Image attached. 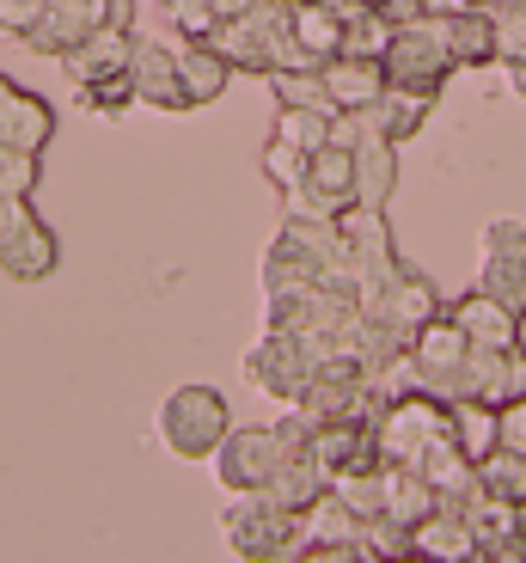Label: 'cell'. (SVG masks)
Returning <instances> with one entry per match:
<instances>
[{
  "instance_id": "obj_1",
  "label": "cell",
  "mask_w": 526,
  "mask_h": 563,
  "mask_svg": "<svg viewBox=\"0 0 526 563\" xmlns=\"http://www.w3.org/2000/svg\"><path fill=\"white\" fill-rule=\"evenodd\" d=\"M306 441H313L306 410H294L282 422H239V429H227V441L214 448L209 465H214V478H221V490L245 496V490H264L288 453H306Z\"/></svg>"
},
{
  "instance_id": "obj_2",
  "label": "cell",
  "mask_w": 526,
  "mask_h": 563,
  "mask_svg": "<svg viewBox=\"0 0 526 563\" xmlns=\"http://www.w3.org/2000/svg\"><path fill=\"white\" fill-rule=\"evenodd\" d=\"M239 367H245V380H251L264 398H276V405H300L306 386H313V374H318V350L300 338V331L264 324V338L245 350Z\"/></svg>"
},
{
  "instance_id": "obj_3",
  "label": "cell",
  "mask_w": 526,
  "mask_h": 563,
  "mask_svg": "<svg viewBox=\"0 0 526 563\" xmlns=\"http://www.w3.org/2000/svg\"><path fill=\"white\" fill-rule=\"evenodd\" d=\"M233 410L214 386H178L159 405V441H166L178 460H214V448L227 441Z\"/></svg>"
},
{
  "instance_id": "obj_4",
  "label": "cell",
  "mask_w": 526,
  "mask_h": 563,
  "mask_svg": "<svg viewBox=\"0 0 526 563\" xmlns=\"http://www.w3.org/2000/svg\"><path fill=\"white\" fill-rule=\"evenodd\" d=\"M454 435V405L435 393H404V398H385V410L373 417V441H380V460L385 465H416V453L428 441Z\"/></svg>"
},
{
  "instance_id": "obj_5",
  "label": "cell",
  "mask_w": 526,
  "mask_h": 563,
  "mask_svg": "<svg viewBox=\"0 0 526 563\" xmlns=\"http://www.w3.org/2000/svg\"><path fill=\"white\" fill-rule=\"evenodd\" d=\"M380 68H385V86H411V92H441L447 74H459L454 56H447V37H441V19L435 13L392 31Z\"/></svg>"
},
{
  "instance_id": "obj_6",
  "label": "cell",
  "mask_w": 526,
  "mask_h": 563,
  "mask_svg": "<svg viewBox=\"0 0 526 563\" xmlns=\"http://www.w3.org/2000/svg\"><path fill=\"white\" fill-rule=\"evenodd\" d=\"M221 533H227V545L239 551V558L276 563V558H288V551H294L300 515H288V508L270 503L264 490H245V496H233V508L221 515Z\"/></svg>"
},
{
  "instance_id": "obj_7",
  "label": "cell",
  "mask_w": 526,
  "mask_h": 563,
  "mask_svg": "<svg viewBox=\"0 0 526 563\" xmlns=\"http://www.w3.org/2000/svg\"><path fill=\"white\" fill-rule=\"evenodd\" d=\"M288 197V214H318V221H337L343 209H356L361 190H356V147H337V141H325L313 154V166H306V178L294 184V190H282Z\"/></svg>"
},
{
  "instance_id": "obj_8",
  "label": "cell",
  "mask_w": 526,
  "mask_h": 563,
  "mask_svg": "<svg viewBox=\"0 0 526 563\" xmlns=\"http://www.w3.org/2000/svg\"><path fill=\"white\" fill-rule=\"evenodd\" d=\"M116 19V0H49L43 7V19L25 31V43L37 49V56H68V49H80L92 31H104Z\"/></svg>"
},
{
  "instance_id": "obj_9",
  "label": "cell",
  "mask_w": 526,
  "mask_h": 563,
  "mask_svg": "<svg viewBox=\"0 0 526 563\" xmlns=\"http://www.w3.org/2000/svg\"><path fill=\"white\" fill-rule=\"evenodd\" d=\"M478 288L502 295L526 319V227L521 221H490L484 227V264H478Z\"/></svg>"
},
{
  "instance_id": "obj_10",
  "label": "cell",
  "mask_w": 526,
  "mask_h": 563,
  "mask_svg": "<svg viewBox=\"0 0 526 563\" xmlns=\"http://www.w3.org/2000/svg\"><path fill=\"white\" fill-rule=\"evenodd\" d=\"M361 312H368V319H385L392 331H404V338L416 343V331H423L428 319H441L447 307H441V295H435V282H428L416 264H404L399 276L380 288V300H373V307H361Z\"/></svg>"
},
{
  "instance_id": "obj_11",
  "label": "cell",
  "mask_w": 526,
  "mask_h": 563,
  "mask_svg": "<svg viewBox=\"0 0 526 563\" xmlns=\"http://www.w3.org/2000/svg\"><path fill=\"white\" fill-rule=\"evenodd\" d=\"M416 472L428 478V490L441 496V508H471L478 496H484V484H478V460H471L454 435L428 441V448L416 453Z\"/></svg>"
},
{
  "instance_id": "obj_12",
  "label": "cell",
  "mask_w": 526,
  "mask_h": 563,
  "mask_svg": "<svg viewBox=\"0 0 526 563\" xmlns=\"http://www.w3.org/2000/svg\"><path fill=\"white\" fill-rule=\"evenodd\" d=\"M447 312L466 324V338L478 343V350H521V312H514L502 295H490V288L459 295Z\"/></svg>"
},
{
  "instance_id": "obj_13",
  "label": "cell",
  "mask_w": 526,
  "mask_h": 563,
  "mask_svg": "<svg viewBox=\"0 0 526 563\" xmlns=\"http://www.w3.org/2000/svg\"><path fill=\"white\" fill-rule=\"evenodd\" d=\"M471 533H478V545H484L490 563H526V521H521V503H502V496H478V503L466 508Z\"/></svg>"
},
{
  "instance_id": "obj_14",
  "label": "cell",
  "mask_w": 526,
  "mask_h": 563,
  "mask_svg": "<svg viewBox=\"0 0 526 563\" xmlns=\"http://www.w3.org/2000/svg\"><path fill=\"white\" fill-rule=\"evenodd\" d=\"M128 74H135L142 104H154V111H190L184 74H178V49H166V43H135Z\"/></svg>"
},
{
  "instance_id": "obj_15",
  "label": "cell",
  "mask_w": 526,
  "mask_h": 563,
  "mask_svg": "<svg viewBox=\"0 0 526 563\" xmlns=\"http://www.w3.org/2000/svg\"><path fill=\"white\" fill-rule=\"evenodd\" d=\"M135 43L142 37H128V25H104V31H92L80 49H68L61 68H68L74 86H92V80H104V74H123L128 62H135Z\"/></svg>"
},
{
  "instance_id": "obj_16",
  "label": "cell",
  "mask_w": 526,
  "mask_h": 563,
  "mask_svg": "<svg viewBox=\"0 0 526 563\" xmlns=\"http://www.w3.org/2000/svg\"><path fill=\"white\" fill-rule=\"evenodd\" d=\"M447 37L454 68H490L496 62V13L490 7H459V13H435Z\"/></svg>"
},
{
  "instance_id": "obj_17",
  "label": "cell",
  "mask_w": 526,
  "mask_h": 563,
  "mask_svg": "<svg viewBox=\"0 0 526 563\" xmlns=\"http://www.w3.org/2000/svg\"><path fill=\"white\" fill-rule=\"evenodd\" d=\"M411 539H416V558H441V563L484 558V545H478V533H471V521H466V508H435L428 521L411 527Z\"/></svg>"
},
{
  "instance_id": "obj_18",
  "label": "cell",
  "mask_w": 526,
  "mask_h": 563,
  "mask_svg": "<svg viewBox=\"0 0 526 563\" xmlns=\"http://www.w3.org/2000/svg\"><path fill=\"white\" fill-rule=\"evenodd\" d=\"M435 99H441V92H411V86H385L380 99L368 104V129H380L385 141H411V135H423V123H428V111H435Z\"/></svg>"
},
{
  "instance_id": "obj_19",
  "label": "cell",
  "mask_w": 526,
  "mask_h": 563,
  "mask_svg": "<svg viewBox=\"0 0 526 563\" xmlns=\"http://www.w3.org/2000/svg\"><path fill=\"white\" fill-rule=\"evenodd\" d=\"M325 92H331L337 111H368L385 92V68L373 56H349V49H343V56L325 62Z\"/></svg>"
},
{
  "instance_id": "obj_20",
  "label": "cell",
  "mask_w": 526,
  "mask_h": 563,
  "mask_svg": "<svg viewBox=\"0 0 526 563\" xmlns=\"http://www.w3.org/2000/svg\"><path fill=\"white\" fill-rule=\"evenodd\" d=\"M356 190L368 209H385L392 190H399V141H385L380 129L356 141Z\"/></svg>"
},
{
  "instance_id": "obj_21",
  "label": "cell",
  "mask_w": 526,
  "mask_h": 563,
  "mask_svg": "<svg viewBox=\"0 0 526 563\" xmlns=\"http://www.w3.org/2000/svg\"><path fill=\"white\" fill-rule=\"evenodd\" d=\"M0 141L43 154V147L56 141V111H49V99H37V92H25V86H13V99L0 104Z\"/></svg>"
},
{
  "instance_id": "obj_22",
  "label": "cell",
  "mask_w": 526,
  "mask_h": 563,
  "mask_svg": "<svg viewBox=\"0 0 526 563\" xmlns=\"http://www.w3.org/2000/svg\"><path fill=\"white\" fill-rule=\"evenodd\" d=\"M325 490H331V472L313 460V453H288V460L276 465V478L264 484V496H270V503H282L288 515H306V508H313Z\"/></svg>"
},
{
  "instance_id": "obj_23",
  "label": "cell",
  "mask_w": 526,
  "mask_h": 563,
  "mask_svg": "<svg viewBox=\"0 0 526 563\" xmlns=\"http://www.w3.org/2000/svg\"><path fill=\"white\" fill-rule=\"evenodd\" d=\"M178 74H184L190 111H197V104H214L233 86V62L221 56L214 43H178Z\"/></svg>"
},
{
  "instance_id": "obj_24",
  "label": "cell",
  "mask_w": 526,
  "mask_h": 563,
  "mask_svg": "<svg viewBox=\"0 0 526 563\" xmlns=\"http://www.w3.org/2000/svg\"><path fill=\"white\" fill-rule=\"evenodd\" d=\"M343 19L331 13V0H294V43L306 49L313 68H325L331 56H343Z\"/></svg>"
},
{
  "instance_id": "obj_25",
  "label": "cell",
  "mask_w": 526,
  "mask_h": 563,
  "mask_svg": "<svg viewBox=\"0 0 526 563\" xmlns=\"http://www.w3.org/2000/svg\"><path fill=\"white\" fill-rule=\"evenodd\" d=\"M56 264H61V240L43 221H31L25 233L0 252V269L13 282H43V276H56Z\"/></svg>"
},
{
  "instance_id": "obj_26",
  "label": "cell",
  "mask_w": 526,
  "mask_h": 563,
  "mask_svg": "<svg viewBox=\"0 0 526 563\" xmlns=\"http://www.w3.org/2000/svg\"><path fill=\"white\" fill-rule=\"evenodd\" d=\"M454 441L471 460H490V453L502 448V405H490V398H459L454 405Z\"/></svg>"
},
{
  "instance_id": "obj_27",
  "label": "cell",
  "mask_w": 526,
  "mask_h": 563,
  "mask_svg": "<svg viewBox=\"0 0 526 563\" xmlns=\"http://www.w3.org/2000/svg\"><path fill=\"white\" fill-rule=\"evenodd\" d=\"M270 80V99L276 104H300V111H337L325 92V68H276L264 74Z\"/></svg>"
},
{
  "instance_id": "obj_28",
  "label": "cell",
  "mask_w": 526,
  "mask_h": 563,
  "mask_svg": "<svg viewBox=\"0 0 526 563\" xmlns=\"http://www.w3.org/2000/svg\"><path fill=\"white\" fill-rule=\"evenodd\" d=\"M331 123H337V111H300V104H276V135L294 141V147H306V154H318L331 141Z\"/></svg>"
},
{
  "instance_id": "obj_29",
  "label": "cell",
  "mask_w": 526,
  "mask_h": 563,
  "mask_svg": "<svg viewBox=\"0 0 526 563\" xmlns=\"http://www.w3.org/2000/svg\"><path fill=\"white\" fill-rule=\"evenodd\" d=\"M478 484H484L490 496H502V503H521L526 496V453L496 448L490 460H478Z\"/></svg>"
},
{
  "instance_id": "obj_30",
  "label": "cell",
  "mask_w": 526,
  "mask_h": 563,
  "mask_svg": "<svg viewBox=\"0 0 526 563\" xmlns=\"http://www.w3.org/2000/svg\"><path fill=\"white\" fill-rule=\"evenodd\" d=\"M37 184H43V154L0 141V190H7V197H31Z\"/></svg>"
},
{
  "instance_id": "obj_31",
  "label": "cell",
  "mask_w": 526,
  "mask_h": 563,
  "mask_svg": "<svg viewBox=\"0 0 526 563\" xmlns=\"http://www.w3.org/2000/svg\"><path fill=\"white\" fill-rule=\"evenodd\" d=\"M392 31H399V25H392L380 7H368L361 19H349V31H343V49H349V56H373V62H380L385 43H392Z\"/></svg>"
},
{
  "instance_id": "obj_32",
  "label": "cell",
  "mask_w": 526,
  "mask_h": 563,
  "mask_svg": "<svg viewBox=\"0 0 526 563\" xmlns=\"http://www.w3.org/2000/svg\"><path fill=\"white\" fill-rule=\"evenodd\" d=\"M306 166H313V154H306V147L270 135V147H264V178H270L276 190H294V184L306 178Z\"/></svg>"
},
{
  "instance_id": "obj_33",
  "label": "cell",
  "mask_w": 526,
  "mask_h": 563,
  "mask_svg": "<svg viewBox=\"0 0 526 563\" xmlns=\"http://www.w3.org/2000/svg\"><path fill=\"white\" fill-rule=\"evenodd\" d=\"M80 99H86V111H104V117H116V111H128V104H142V92H135V74H104V80H92V86H80Z\"/></svg>"
},
{
  "instance_id": "obj_34",
  "label": "cell",
  "mask_w": 526,
  "mask_h": 563,
  "mask_svg": "<svg viewBox=\"0 0 526 563\" xmlns=\"http://www.w3.org/2000/svg\"><path fill=\"white\" fill-rule=\"evenodd\" d=\"M166 19L184 31V43H209L221 31V13H214V0H159Z\"/></svg>"
},
{
  "instance_id": "obj_35",
  "label": "cell",
  "mask_w": 526,
  "mask_h": 563,
  "mask_svg": "<svg viewBox=\"0 0 526 563\" xmlns=\"http://www.w3.org/2000/svg\"><path fill=\"white\" fill-rule=\"evenodd\" d=\"M514 398H526V350H502L496 386H490V405H514Z\"/></svg>"
},
{
  "instance_id": "obj_36",
  "label": "cell",
  "mask_w": 526,
  "mask_h": 563,
  "mask_svg": "<svg viewBox=\"0 0 526 563\" xmlns=\"http://www.w3.org/2000/svg\"><path fill=\"white\" fill-rule=\"evenodd\" d=\"M31 221H37V209H31V197H7V190H0V252H7V245H13V240L25 233Z\"/></svg>"
},
{
  "instance_id": "obj_37",
  "label": "cell",
  "mask_w": 526,
  "mask_h": 563,
  "mask_svg": "<svg viewBox=\"0 0 526 563\" xmlns=\"http://www.w3.org/2000/svg\"><path fill=\"white\" fill-rule=\"evenodd\" d=\"M43 7H49V0H0V31L25 37V31L43 19Z\"/></svg>"
},
{
  "instance_id": "obj_38",
  "label": "cell",
  "mask_w": 526,
  "mask_h": 563,
  "mask_svg": "<svg viewBox=\"0 0 526 563\" xmlns=\"http://www.w3.org/2000/svg\"><path fill=\"white\" fill-rule=\"evenodd\" d=\"M502 448L526 453V398H514V405H502Z\"/></svg>"
},
{
  "instance_id": "obj_39",
  "label": "cell",
  "mask_w": 526,
  "mask_h": 563,
  "mask_svg": "<svg viewBox=\"0 0 526 563\" xmlns=\"http://www.w3.org/2000/svg\"><path fill=\"white\" fill-rule=\"evenodd\" d=\"M373 7H380V13L392 19V25H411V19H423V13H428V0H373Z\"/></svg>"
},
{
  "instance_id": "obj_40",
  "label": "cell",
  "mask_w": 526,
  "mask_h": 563,
  "mask_svg": "<svg viewBox=\"0 0 526 563\" xmlns=\"http://www.w3.org/2000/svg\"><path fill=\"white\" fill-rule=\"evenodd\" d=\"M251 7H257V0H214V13H221V19H239V13H251Z\"/></svg>"
},
{
  "instance_id": "obj_41",
  "label": "cell",
  "mask_w": 526,
  "mask_h": 563,
  "mask_svg": "<svg viewBox=\"0 0 526 563\" xmlns=\"http://www.w3.org/2000/svg\"><path fill=\"white\" fill-rule=\"evenodd\" d=\"M508 86H514V99H526V62H521V68H508Z\"/></svg>"
},
{
  "instance_id": "obj_42",
  "label": "cell",
  "mask_w": 526,
  "mask_h": 563,
  "mask_svg": "<svg viewBox=\"0 0 526 563\" xmlns=\"http://www.w3.org/2000/svg\"><path fill=\"white\" fill-rule=\"evenodd\" d=\"M7 99H13V80H7V74H0V104H7Z\"/></svg>"
},
{
  "instance_id": "obj_43",
  "label": "cell",
  "mask_w": 526,
  "mask_h": 563,
  "mask_svg": "<svg viewBox=\"0 0 526 563\" xmlns=\"http://www.w3.org/2000/svg\"><path fill=\"white\" fill-rule=\"evenodd\" d=\"M466 7H496V0H466Z\"/></svg>"
}]
</instances>
